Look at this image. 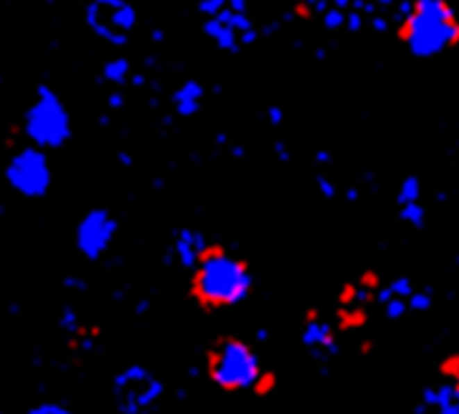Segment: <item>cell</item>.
Returning a JSON list of instances; mask_svg holds the SVG:
<instances>
[{
    "label": "cell",
    "instance_id": "11",
    "mask_svg": "<svg viewBox=\"0 0 459 414\" xmlns=\"http://www.w3.org/2000/svg\"><path fill=\"white\" fill-rule=\"evenodd\" d=\"M204 97V88L197 83V81H186V83L179 85V90L173 94V106L177 110V115L182 117H191L199 110V101Z\"/></svg>",
    "mask_w": 459,
    "mask_h": 414
},
{
    "label": "cell",
    "instance_id": "15",
    "mask_svg": "<svg viewBox=\"0 0 459 414\" xmlns=\"http://www.w3.org/2000/svg\"><path fill=\"white\" fill-rule=\"evenodd\" d=\"M419 195H422V181L417 177H406L399 186V193H397V201L399 206H406V204H412V201H419Z\"/></svg>",
    "mask_w": 459,
    "mask_h": 414
},
{
    "label": "cell",
    "instance_id": "16",
    "mask_svg": "<svg viewBox=\"0 0 459 414\" xmlns=\"http://www.w3.org/2000/svg\"><path fill=\"white\" fill-rule=\"evenodd\" d=\"M131 63H128L126 58H110L106 67H103V76L110 81V83H122V81L128 76V67Z\"/></svg>",
    "mask_w": 459,
    "mask_h": 414
},
{
    "label": "cell",
    "instance_id": "7",
    "mask_svg": "<svg viewBox=\"0 0 459 414\" xmlns=\"http://www.w3.org/2000/svg\"><path fill=\"white\" fill-rule=\"evenodd\" d=\"M117 233V222L106 208H94L81 217L76 226L78 254L87 260H99L110 249Z\"/></svg>",
    "mask_w": 459,
    "mask_h": 414
},
{
    "label": "cell",
    "instance_id": "21",
    "mask_svg": "<svg viewBox=\"0 0 459 414\" xmlns=\"http://www.w3.org/2000/svg\"><path fill=\"white\" fill-rule=\"evenodd\" d=\"M323 23H325V27H327V29H332V32H336V29L345 27V23H347V14H345V9H338V7L327 9V12L323 14Z\"/></svg>",
    "mask_w": 459,
    "mask_h": 414
},
{
    "label": "cell",
    "instance_id": "29",
    "mask_svg": "<svg viewBox=\"0 0 459 414\" xmlns=\"http://www.w3.org/2000/svg\"><path fill=\"white\" fill-rule=\"evenodd\" d=\"M435 414H459V406L457 403H451V406H446V408H439Z\"/></svg>",
    "mask_w": 459,
    "mask_h": 414
},
{
    "label": "cell",
    "instance_id": "25",
    "mask_svg": "<svg viewBox=\"0 0 459 414\" xmlns=\"http://www.w3.org/2000/svg\"><path fill=\"white\" fill-rule=\"evenodd\" d=\"M345 27L350 29V32H358V29L363 27V20H361V16H358V12H350V14H347Z\"/></svg>",
    "mask_w": 459,
    "mask_h": 414
},
{
    "label": "cell",
    "instance_id": "5",
    "mask_svg": "<svg viewBox=\"0 0 459 414\" xmlns=\"http://www.w3.org/2000/svg\"><path fill=\"white\" fill-rule=\"evenodd\" d=\"M164 381H159L142 363L124 367L112 379V399L122 414H144L164 395Z\"/></svg>",
    "mask_w": 459,
    "mask_h": 414
},
{
    "label": "cell",
    "instance_id": "3",
    "mask_svg": "<svg viewBox=\"0 0 459 414\" xmlns=\"http://www.w3.org/2000/svg\"><path fill=\"white\" fill-rule=\"evenodd\" d=\"M262 370L260 356L251 342L235 334L215 338L204 356L206 379L224 395H240L244 390H251Z\"/></svg>",
    "mask_w": 459,
    "mask_h": 414
},
{
    "label": "cell",
    "instance_id": "8",
    "mask_svg": "<svg viewBox=\"0 0 459 414\" xmlns=\"http://www.w3.org/2000/svg\"><path fill=\"white\" fill-rule=\"evenodd\" d=\"M303 345H307L309 349H318V351H329L334 354L336 351V331L329 322L321 320L309 314L303 327Z\"/></svg>",
    "mask_w": 459,
    "mask_h": 414
},
{
    "label": "cell",
    "instance_id": "26",
    "mask_svg": "<svg viewBox=\"0 0 459 414\" xmlns=\"http://www.w3.org/2000/svg\"><path fill=\"white\" fill-rule=\"evenodd\" d=\"M267 119L272 121V124H281V121H283V110L281 108H272L267 113Z\"/></svg>",
    "mask_w": 459,
    "mask_h": 414
},
{
    "label": "cell",
    "instance_id": "27",
    "mask_svg": "<svg viewBox=\"0 0 459 414\" xmlns=\"http://www.w3.org/2000/svg\"><path fill=\"white\" fill-rule=\"evenodd\" d=\"M228 9H233V12H242L244 14V7H247V0H226Z\"/></svg>",
    "mask_w": 459,
    "mask_h": 414
},
{
    "label": "cell",
    "instance_id": "17",
    "mask_svg": "<svg viewBox=\"0 0 459 414\" xmlns=\"http://www.w3.org/2000/svg\"><path fill=\"white\" fill-rule=\"evenodd\" d=\"M278 388V379H276V374L272 370H262V374L258 376V381L253 383V388H251V392L258 397V399H265V397H269L272 392Z\"/></svg>",
    "mask_w": 459,
    "mask_h": 414
},
{
    "label": "cell",
    "instance_id": "30",
    "mask_svg": "<svg viewBox=\"0 0 459 414\" xmlns=\"http://www.w3.org/2000/svg\"><path fill=\"white\" fill-rule=\"evenodd\" d=\"M110 99H112V108H119V106H122V94H112Z\"/></svg>",
    "mask_w": 459,
    "mask_h": 414
},
{
    "label": "cell",
    "instance_id": "2",
    "mask_svg": "<svg viewBox=\"0 0 459 414\" xmlns=\"http://www.w3.org/2000/svg\"><path fill=\"white\" fill-rule=\"evenodd\" d=\"M397 40L406 52L431 58L459 47V14L451 0H412L397 25Z\"/></svg>",
    "mask_w": 459,
    "mask_h": 414
},
{
    "label": "cell",
    "instance_id": "9",
    "mask_svg": "<svg viewBox=\"0 0 459 414\" xmlns=\"http://www.w3.org/2000/svg\"><path fill=\"white\" fill-rule=\"evenodd\" d=\"M208 245V242L202 238V233H197L193 229H184L177 233V240H175V251H177V258L182 260V265L193 269L195 262L202 254V249Z\"/></svg>",
    "mask_w": 459,
    "mask_h": 414
},
{
    "label": "cell",
    "instance_id": "22",
    "mask_svg": "<svg viewBox=\"0 0 459 414\" xmlns=\"http://www.w3.org/2000/svg\"><path fill=\"white\" fill-rule=\"evenodd\" d=\"M25 414H74L69 408L61 406L56 401H43V403H36V406L29 408Z\"/></svg>",
    "mask_w": 459,
    "mask_h": 414
},
{
    "label": "cell",
    "instance_id": "18",
    "mask_svg": "<svg viewBox=\"0 0 459 414\" xmlns=\"http://www.w3.org/2000/svg\"><path fill=\"white\" fill-rule=\"evenodd\" d=\"M401 220L406 224H410L415 229H422L426 222V208L419 204V201H412V204L401 206Z\"/></svg>",
    "mask_w": 459,
    "mask_h": 414
},
{
    "label": "cell",
    "instance_id": "4",
    "mask_svg": "<svg viewBox=\"0 0 459 414\" xmlns=\"http://www.w3.org/2000/svg\"><path fill=\"white\" fill-rule=\"evenodd\" d=\"M25 133L36 146L45 148H58L69 139V115L63 101L47 85H38L36 90V101L25 117Z\"/></svg>",
    "mask_w": 459,
    "mask_h": 414
},
{
    "label": "cell",
    "instance_id": "6",
    "mask_svg": "<svg viewBox=\"0 0 459 414\" xmlns=\"http://www.w3.org/2000/svg\"><path fill=\"white\" fill-rule=\"evenodd\" d=\"M7 184L25 197H43L52 188V164L43 150L21 148L7 164Z\"/></svg>",
    "mask_w": 459,
    "mask_h": 414
},
{
    "label": "cell",
    "instance_id": "14",
    "mask_svg": "<svg viewBox=\"0 0 459 414\" xmlns=\"http://www.w3.org/2000/svg\"><path fill=\"white\" fill-rule=\"evenodd\" d=\"M439 374L455 386V399H457V406H459V351H455V354H448L442 363H439Z\"/></svg>",
    "mask_w": 459,
    "mask_h": 414
},
{
    "label": "cell",
    "instance_id": "1",
    "mask_svg": "<svg viewBox=\"0 0 459 414\" xmlns=\"http://www.w3.org/2000/svg\"><path fill=\"white\" fill-rule=\"evenodd\" d=\"M253 282L251 265L244 258L208 242L191 269L188 296L202 311L233 309L251 296Z\"/></svg>",
    "mask_w": 459,
    "mask_h": 414
},
{
    "label": "cell",
    "instance_id": "31",
    "mask_svg": "<svg viewBox=\"0 0 459 414\" xmlns=\"http://www.w3.org/2000/svg\"><path fill=\"white\" fill-rule=\"evenodd\" d=\"M334 5H336L338 9H345L347 5H350V0H334Z\"/></svg>",
    "mask_w": 459,
    "mask_h": 414
},
{
    "label": "cell",
    "instance_id": "23",
    "mask_svg": "<svg viewBox=\"0 0 459 414\" xmlns=\"http://www.w3.org/2000/svg\"><path fill=\"white\" fill-rule=\"evenodd\" d=\"M224 5H226V0H202V3L197 5V9H199V14H204L208 18H215L226 9Z\"/></svg>",
    "mask_w": 459,
    "mask_h": 414
},
{
    "label": "cell",
    "instance_id": "32",
    "mask_svg": "<svg viewBox=\"0 0 459 414\" xmlns=\"http://www.w3.org/2000/svg\"><path fill=\"white\" fill-rule=\"evenodd\" d=\"M356 3H370V0H356Z\"/></svg>",
    "mask_w": 459,
    "mask_h": 414
},
{
    "label": "cell",
    "instance_id": "10",
    "mask_svg": "<svg viewBox=\"0 0 459 414\" xmlns=\"http://www.w3.org/2000/svg\"><path fill=\"white\" fill-rule=\"evenodd\" d=\"M451 403H457L455 399V386L451 381H442L437 383V386H431L424 390L422 395V403H419V410L417 412H426V410H433L437 412L439 408H446L451 406Z\"/></svg>",
    "mask_w": 459,
    "mask_h": 414
},
{
    "label": "cell",
    "instance_id": "24",
    "mask_svg": "<svg viewBox=\"0 0 459 414\" xmlns=\"http://www.w3.org/2000/svg\"><path fill=\"white\" fill-rule=\"evenodd\" d=\"M61 327L67 331V334H74L76 331V314L72 309H67L65 314L61 316Z\"/></svg>",
    "mask_w": 459,
    "mask_h": 414
},
{
    "label": "cell",
    "instance_id": "13",
    "mask_svg": "<svg viewBox=\"0 0 459 414\" xmlns=\"http://www.w3.org/2000/svg\"><path fill=\"white\" fill-rule=\"evenodd\" d=\"M338 327L343 331H356L367 322V311L363 305H343L338 309Z\"/></svg>",
    "mask_w": 459,
    "mask_h": 414
},
{
    "label": "cell",
    "instance_id": "19",
    "mask_svg": "<svg viewBox=\"0 0 459 414\" xmlns=\"http://www.w3.org/2000/svg\"><path fill=\"white\" fill-rule=\"evenodd\" d=\"M408 307H410L412 314H424L433 307V291H415V294L408 298Z\"/></svg>",
    "mask_w": 459,
    "mask_h": 414
},
{
    "label": "cell",
    "instance_id": "12",
    "mask_svg": "<svg viewBox=\"0 0 459 414\" xmlns=\"http://www.w3.org/2000/svg\"><path fill=\"white\" fill-rule=\"evenodd\" d=\"M204 34L211 36L215 43L222 47V49H228V52H233V49L237 47V38H235V29L224 25L219 18H208L204 23Z\"/></svg>",
    "mask_w": 459,
    "mask_h": 414
},
{
    "label": "cell",
    "instance_id": "20",
    "mask_svg": "<svg viewBox=\"0 0 459 414\" xmlns=\"http://www.w3.org/2000/svg\"><path fill=\"white\" fill-rule=\"evenodd\" d=\"M383 314L390 318V320H401L408 311H410V307H408V300L406 298H390L387 302H383Z\"/></svg>",
    "mask_w": 459,
    "mask_h": 414
},
{
    "label": "cell",
    "instance_id": "28",
    "mask_svg": "<svg viewBox=\"0 0 459 414\" xmlns=\"http://www.w3.org/2000/svg\"><path fill=\"white\" fill-rule=\"evenodd\" d=\"M318 186H321V193H325L327 197H334V184H329L327 179L318 181Z\"/></svg>",
    "mask_w": 459,
    "mask_h": 414
}]
</instances>
